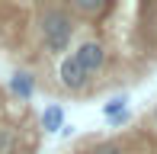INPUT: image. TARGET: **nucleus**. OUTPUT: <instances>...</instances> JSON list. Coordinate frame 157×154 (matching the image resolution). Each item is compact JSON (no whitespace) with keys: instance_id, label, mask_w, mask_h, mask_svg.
<instances>
[{"instance_id":"nucleus-1","label":"nucleus","mask_w":157,"mask_h":154,"mask_svg":"<svg viewBox=\"0 0 157 154\" xmlns=\"http://www.w3.org/2000/svg\"><path fill=\"white\" fill-rule=\"evenodd\" d=\"M39 36H42L45 52L64 55L67 45H71V39H74V19H71V13L61 10V6H48L39 16Z\"/></svg>"},{"instance_id":"nucleus-2","label":"nucleus","mask_w":157,"mask_h":154,"mask_svg":"<svg viewBox=\"0 0 157 154\" xmlns=\"http://www.w3.org/2000/svg\"><path fill=\"white\" fill-rule=\"evenodd\" d=\"M77 58V64L83 67L87 74H99L106 67V58H109V52H106V45L99 39H83V42H77V48L71 52Z\"/></svg>"},{"instance_id":"nucleus-3","label":"nucleus","mask_w":157,"mask_h":154,"mask_svg":"<svg viewBox=\"0 0 157 154\" xmlns=\"http://www.w3.org/2000/svg\"><path fill=\"white\" fill-rule=\"evenodd\" d=\"M58 83L67 90V93H83L87 83H90V74L77 64L74 55H61V61H58Z\"/></svg>"},{"instance_id":"nucleus-4","label":"nucleus","mask_w":157,"mask_h":154,"mask_svg":"<svg viewBox=\"0 0 157 154\" xmlns=\"http://www.w3.org/2000/svg\"><path fill=\"white\" fill-rule=\"evenodd\" d=\"M10 90L19 96V100H32V93H35V77L29 71H16L10 77Z\"/></svg>"},{"instance_id":"nucleus-5","label":"nucleus","mask_w":157,"mask_h":154,"mask_svg":"<svg viewBox=\"0 0 157 154\" xmlns=\"http://www.w3.org/2000/svg\"><path fill=\"white\" fill-rule=\"evenodd\" d=\"M42 129L45 132H61L64 129V106H58V103L45 106V113H42Z\"/></svg>"},{"instance_id":"nucleus-6","label":"nucleus","mask_w":157,"mask_h":154,"mask_svg":"<svg viewBox=\"0 0 157 154\" xmlns=\"http://www.w3.org/2000/svg\"><path fill=\"white\" fill-rule=\"evenodd\" d=\"M74 3V10L80 13V16H99V13L109 6V0H71Z\"/></svg>"},{"instance_id":"nucleus-7","label":"nucleus","mask_w":157,"mask_h":154,"mask_svg":"<svg viewBox=\"0 0 157 154\" xmlns=\"http://www.w3.org/2000/svg\"><path fill=\"white\" fill-rule=\"evenodd\" d=\"M125 106H128V100H125V96H116V100H109V103L103 106V116H106V119L112 122V119L125 116Z\"/></svg>"},{"instance_id":"nucleus-8","label":"nucleus","mask_w":157,"mask_h":154,"mask_svg":"<svg viewBox=\"0 0 157 154\" xmlns=\"http://www.w3.org/2000/svg\"><path fill=\"white\" fill-rule=\"evenodd\" d=\"M13 144H16V132L6 129V125H0V154H10Z\"/></svg>"},{"instance_id":"nucleus-9","label":"nucleus","mask_w":157,"mask_h":154,"mask_svg":"<svg viewBox=\"0 0 157 154\" xmlns=\"http://www.w3.org/2000/svg\"><path fill=\"white\" fill-rule=\"evenodd\" d=\"M90 154H125V151H122L119 141H96L93 148H90Z\"/></svg>"},{"instance_id":"nucleus-10","label":"nucleus","mask_w":157,"mask_h":154,"mask_svg":"<svg viewBox=\"0 0 157 154\" xmlns=\"http://www.w3.org/2000/svg\"><path fill=\"white\" fill-rule=\"evenodd\" d=\"M151 116H154V122H157V106H154V113H151Z\"/></svg>"}]
</instances>
